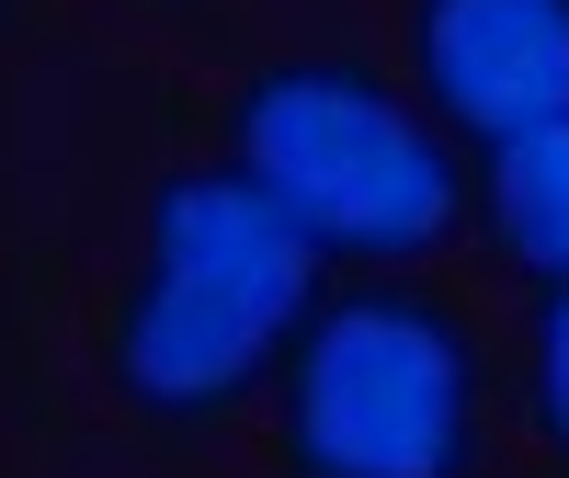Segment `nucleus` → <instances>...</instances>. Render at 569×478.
Masks as SVG:
<instances>
[{
  "label": "nucleus",
  "mask_w": 569,
  "mask_h": 478,
  "mask_svg": "<svg viewBox=\"0 0 569 478\" xmlns=\"http://www.w3.org/2000/svg\"><path fill=\"white\" fill-rule=\"evenodd\" d=\"M479 456V342L433 285L365 273L319 297L284 353V467L297 478H467Z\"/></svg>",
  "instance_id": "obj_3"
},
{
  "label": "nucleus",
  "mask_w": 569,
  "mask_h": 478,
  "mask_svg": "<svg viewBox=\"0 0 569 478\" xmlns=\"http://www.w3.org/2000/svg\"><path fill=\"white\" fill-rule=\"evenodd\" d=\"M490 228H501V251L525 273L569 285V126L490 149Z\"/></svg>",
  "instance_id": "obj_5"
},
{
  "label": "nucleus",
  "mask_w": 569,
  "mask_h": 478,
  "mask_svg": "<svg viewBox=\"0 0 569 478\" xmlns=\"http://www.w3.org/2000/svg\"><path fill=\"white\" fill-rule=\"evenodd\" d=\"M536 421L569 467V285H547V308H536Z\"/></svg>",
  "instance_id": "obj_6"
},
{
  "label": "nucleus",
  "mask_w": 569,
  "mask_h": 478,
  "mask_svg": "<svg viewBox=\"0 0 569 478\" xmlns=\"http://www.w3.org/2000/svg\"><path fill=\"white\" fill-rule=\"evenodd\" d=\"M228 160L284 206V228L319 262H421L467 217V171L445 126L399 103V80L353 58H284L240 91L228 114Z\"/></svg>",
  "instance_id": "obj_2"
},
{
  "label": "nucleus",
  "mask_w": 569,
  "mask_h": 478,
  "mask_svg": "<svg viewBox=\"0 0 569 478\" xmlns=\"http://www.w3.org/2000/svg\"><path fill=\"white\" fill-rule=\"evenodd\" d=\"M319 308V251L240 160L160 171L137 273L114 297V388L149 421H228L297 353Z\"/></svg>",
  "instance_id": "obj_1"
},
{
  "label": "nucleus",
  "mask_w": 569,
  "mask_h": 478,
  "mask_svg": "<svg viewBox=\"0 0 569 478\" xmlns=\"http://www.w3.org/2000/svg\"><path fill=\"white\" fill-rule=\"evenodd\" d=\"M410 69L467 149L569 126V0H410Z\"/></svg>",
  "instance_id": "obj_4"
}]
</instances>
